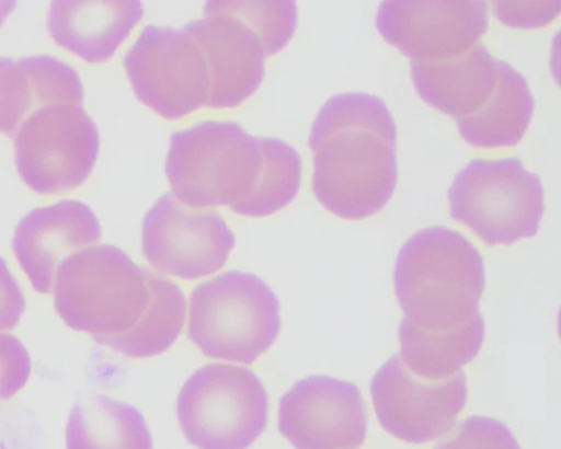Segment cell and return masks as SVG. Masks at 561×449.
<instances>
[{
    "mask_svg": "<svg viewBox=\"0 0 561 449\" xmlns=\"http://www.w3.org/2000/svg\"><path fill=\"white\" fill-rule=\"evenodd\" d=\"M142 14L140 1H53L47 28L57 45L96 64L114 55Z\"/></svg>",
    "mask_w": 561,
    "mask_h": 449,
    "instance_id": "e0dca14e",
    "label": "cell"
},
{
    "mask_svg": "<svg viewBox=\"0 0 561 449\" xmlns=\"http://www.w3.org/2000/svg\"><path fill=\"white\" fill-rule=\"evenodd\" d=\"M124 67L137 99L165 119L208 106L207 65L184 28L147 25L126 53Z\"/></svg>",
    "mask_w": 561,
    "mask_h": 449,
    "instance_id": "9c48e42d",
    "label": "cell"
},
{
    "mask_svg": "<svg viewBox=\"0 0 561 449\" xmlns=\"http://www.w3.org/2000/svg\"><path fill=\"white\" fill-rule=\"evenodd\" d=\"M434 449H520L503 423L480 415L465 419L457 431Z\"/></svg>",
    "mask_w": 561,
    "mask_h": 449,
    "instance_id": "7402d4cb",
    "label": "cell"
},
{
    "mask_svg": "<svg viewBox=\"0 0 561 449\" xmlns=\"http://www.w3.org/2000/svg\"><path fill=\"white\" fill-rule=\"evenodd\" d=\"M404 318L430 331H449L471 321L485 286L483 258L459 232L435 226L401 246L393 272Z\"/></svg>",
    "mask_w": 561,
    "mask_h": 449,
    "instance_id": "3957f363",
    "label": "cell"
},
{
    "mask_svg": "<svg viewBox=\"0 0 561 449\" xmlns=\"http://www.w3.org/2000/svg\"><path fill=\"white\" fill-rule=\"evenodd\" d=\"M543 186L515 157L472 159L448 189L450 217L489 245L534 237L543 215Z\"/></svg>",
    "mask_w": 561,
    "mask_h": 449,
    "instance_id": "8992f818",
    "label": "cell"
},
{
    "mask_svg": "<svg viewBox=\"0 0 561 449\" xmlns=\"http://www.w3.org/2000/svg\"><path fill=\"white\" fill-rule=\"evenodd\" d=\"M16 7L15 1H0V26Z\"/></svg>",
    "mask_w": 561,
    "mask_h": 449,
    "instance_id": "484cf974",
    "label": "cell"
},
{
    "mask_svg": "<svg viewBox=\"0 0 561 449\" xmlns=\"http://www.w3.org/2000/svg\"><path fill=\"white\" fill-rule=\"evenodd\" d=\"M535 99L526 79L505 62L497 90L473 119L458 126L460 136L477 148L517 145L531 122Z\"/></svg>",
    "mask_w": 561,
    "mask_h": 449,
    "instance_id": "ffe728a7",
    "label": "cell"
},
{
    "mask_svg": "<svg viewBox=\"0 0 561 449\" xmlns=\"http://www.w3.org/2000/svg\"><path fill=\"white\" fill-rule=\"evenodd\" d=\"M13 138L16 171L24 184L41 195L67 193L82 185L99 154L96 125L79 102H51L34 108Z\"/></svg>",
    "mask_w": 561,
    "mask_h": 449,
    "instance_id": "ba28073f",
    "label": "cell"
},
{
    "mask_svg": "<svg viewBox=\"0 0 561 449\" xmlns=\"http://www.w3.org/2000/svg\"><path fill=\"white\" fill-rule=\"evenodd\" d=\"M66 448L152 449V437L138 408L104 394H92L70 408Z\"/></svg>",
    "mask_w": 561,
    "mask_h": 449,
    "instance_id": "ac0fdd59",
    "label": "cell"
},
{
    "mask_svg": "<svg viewBox=\"0 0 561 449\" xmlns=\"http://www.w3.org/2000/svg\"><path fill=\"white\" fill-rule=\"evenodd\" d=\"M31 375L30 355L21 341L10 333H0V400L20 391Z\"/></svg>",
    "mask_w": 561,
    "mask_h": 449,
    "instance_id": "603a6c76",
    "label": "cell"
},
{
    "mask_svg": "<svg viewBox=\"0 0 561 449\" xmlns=\"http://www.w3.org/2000/svg\"><path fill=\"white\" fill-rule=\"evenodd\" d=\"M264 151V137L237 122L206 120L171 136L165 174L175 198L201 209L227 206L241 215Z\"/></svg>",
    "mask_w": 561,
    "mask_h": 449,
    "instance_id": "277c9868",
    "label": "cell"
},
{
    "mask_svg": "<svg viewBox=\"0 0 561 449\" xmlns=\"http://www.w3.org/2000/svg\"><path fill=\"white\" fill-rule=\"evenodd\" d=\"M309 148L312 191L331 214L362 220L391 199L398 182L397 127L381 99L363 92L329 99L312 123Z\"/></svg>",
    "mask_w": 561,
    "mask_h": 449,
    "instance_id": "7a4b0ae2",
    "label": "cell"
},
{
    "mask_svg": "<svg viewBox=\"0 0 561 449\" xmlns=\"http://www.w3.org/2000/svg\"><path fill=\"white\" fill-rule=\"evenodd\" d=\"M279 331V301L252 273H221L191 293L187 336L206 357L250 365Z\"/></svg>",
    "mask_w": 561,
    "mask_h": 449,
    "instance_id": "5b68a950",
    "label": "cell"
},
{
    "mask_svg": "<svg viewBox=\"0 0 561 449\" xmlns=\"http://www.w3.org/2000/svg\"><path fill=\"white\" fill-rule=\"evenodd\" d=\"M176 414L187 441L198 449H247L264 431L267 392L249 368L210 362L182 385Z\"/></svg>",
    "mask_w": 561,
    "mask_h": 449,
    "instance_id": "52a82bcc",
    "label": "cell"
},
{
    "mask_svg": "<svg viewBox=\"0 0 561 449\" xmlns=\"http://www.w3.org/2000/svg\"><path fill=\"white\" fill-rule=\"evenodd\" d=\"M101 237V225L88 205L62 199L26 214L15 227L12 249L33 288L49 293L61 264Z\"/></svg>",
    "mask_w": 561,
    "mask_h": 449,
    "instance_id": "9a60e30c",
    "label": "cell"
},
{
    "mask_svg": "<svg viewBox=\"0 0 561 449\" xmlns=\"http://www.w3.org/2000/svg\"><path fill=\"white\" fill-rule=\"evenodd\" d=\"M278 429L296 449H356L367 433L362 393L329 376L298 380L279 400Z\"/></svg>",
    "mask_w": 561,
    "mask_h": 449,
    "instance_id": "4fadbf2b",
    "label": "cell"
},
{
    "mask_svg": "<svg viewBox=\"0 0 561 449\" xmlns=\"http://www.w3.org/2000/svg\"><path fill=\"white\" fill-rule=\"evenodd\" d=\"M23 85L18 62L0 57V131L11 137L22 118Z\"/></svg>",
    "mask_w": 561,
    "mask_h": 449,
    "instance_id": "cb8c5ba5",
    "label": "cell"
},
{
    "mask_svg": "<svg viewBox=\"0 0 561 449\" xmlns=\"http://www.w3.org/2000/svg\"><path fill=\"white\" fill-rule=\"evenodd\" d=\"M225 11L238 16L263 41L268 56L286 47L298 22L294 1H216Z\"/></svg>",
    "mask_w": 561,
    "mask_h": 449,
    "instance_id": "44dd1931",
    "label": "cell"
},
{
    "mask_svg": "<svg viewBox=\"0 0 561 449\" xmlns=\"http://www.w3.org/2000/svg\"><path fill=\"white\" fill-rule=\"evenodd\" d=\"M24 310V295L0 256V331L15 327Z\"/></svg>",
    "mask_w": 561,
    "mask_h": 449,
    "instance_id": "d4e9b609",
    "label": "cell"
},
{
    "mask_svg": "<svg viewBox=\"0 0 561 449\" xmlns=\"http://www.w3.org/2000/svg\"><path fill=\"white\" fill-rule=\"evenodd\" d=\"M376 26L412 65L453 60L480 43L489 27L485 1H382Z\"/></svg>",
    "mask_w": 561,
    "mask_h": 449,
    "instance_id": "8fae6325",
    "label": "cell"
},
{
    "mask_svg": "<svg viewBox=\"0 0 561 449\" xmlns=\"http://www.w3.org/2000/svg\"><path fill=\"white\" fill-rule=\"evenodd\" d=\"M504 64L491 56L480 42L453 60L435 65L410 64V70L421 99L460 126L489 105L501 81Z\"/></svg>",
    "mask_w": 561,
    "mask_h": 449,
    "instance_id": "2e32d148",
    "label": "cell"
},
{
    "mask_svg": "<svg viewBox=\"0 0 561 449\" xmlns=\"http://www.w3.org/2000/svg\"><path fill=\"white\" fill-rule=\"evenodd\" d=\"M183 28L196 42L206 61L209 107H236L257 90L270 56L262 38L241 19L221 9L216 1H207L204 18Z\"/></svg>",
    "mask_w": 561,
    "mask_h": 449,
    "instance_id": "5bb4252c",
    "label": "cell"
},
{
    "mask_svg": "<svg viewBox=\"0 0 561 449\" xmlns=\"http://www.w3.org/2000/svg\"><path fill=\"white\" fill-rule=\"evenodd\" d=\"M234 244V234L219 214L187 207L171 193L157 199L141 223L142 253L149 264L185 280L219 270Z\"/></svg>",
    "mask_w": 561,
    "mask_h": 449,
    "instance_id": "30bf717a",
    "label": "cell"
},
{
    "mask_svg": "<svg viewBox=\"0 0 561 449\" xmlns=\"http://www.w3.org/2000/svg\"><path fill=\"white\" fill-rule=\"evenodd\" d=\"M484 335L481 313L449 331L424 330L403 318L399 326L400 358L416 377L443 380L460 371L478 355Z\"/></svg>",
    "mask_w": 561,
    "mask_h": 449,
    "instance_id": "d6986e66",
    "label": "cell"
},
{
    "mask_svg": "<svg viewBox=\"0 0 561 449\" xmlns=\"http://www.w3.org/2000/svg\"><path fill=\"white\" fill-rule=\"evenodd\" d=\"M370 391L381 427L410 444L430 442L448 433L468 399L462 371L443 380H424L398 354L375 373Z\"/></svg>",
    "mask_w": 561,
    "mask_h": 449,
    "instance_id": "7c38bea8",
    "label": "cell"
},
{
    "mask_svg": "<svg viewBox=\"0 0 561 449\" xmlns=\"http://www.w3.org/2000/svg\"><path fill=\"white\" fill-rule=\"evenodd\" d=\"M54 303L67 326L130 358L164 353L182 332L186 299L169 278L122 249H83L59 267Z\"/></svg>",
    "mask_w": 561,
    "mask_h": 449,
    "instance_id": "6da1fadb",
    "label": "cell"
}]
</instances>
